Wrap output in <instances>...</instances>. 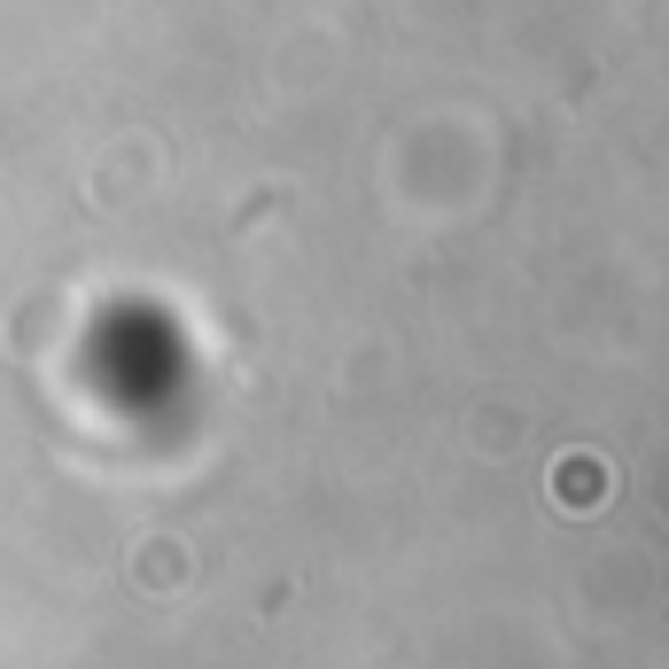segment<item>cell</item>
I'll use <instances>...</instances> for the list:
<instances>
[{
    "label": "cell",
    "mask_w": 669,
    "mask_h": 669,
    "mask_svg": "<svg viewBox=\"0 0 669 669\" xmlns=\"http://www.w3.org/2000/svg\"><path fill=\"white\" fill-rule=\"evenodd\" d=\"M600 475H608L600 460H568V467H560V490H568V498H600V490H608Z\"/></svg>",
    "instance_id": "6da1fadb"
}]
</instances>
